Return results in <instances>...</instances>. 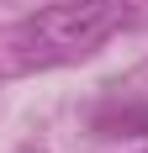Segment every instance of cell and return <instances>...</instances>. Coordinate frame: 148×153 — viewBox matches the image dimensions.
<instances>
[{
    "instance_id": "1",
    "label": "cell",
    "mask_w": 148,
    "mask_h": 153,
    "mask_svg": "<svg viewBox=\"0 0 148 153\" xmlns=\"http://www.w3.org/2000/svg\"><path fill=\"white\" fill-rule=\"evenodd\" d=\"M127 0H58L27 16L11 37V69H58V63L90 58L95 48L122 32Z\"/></svg>"
}]
</instances>
